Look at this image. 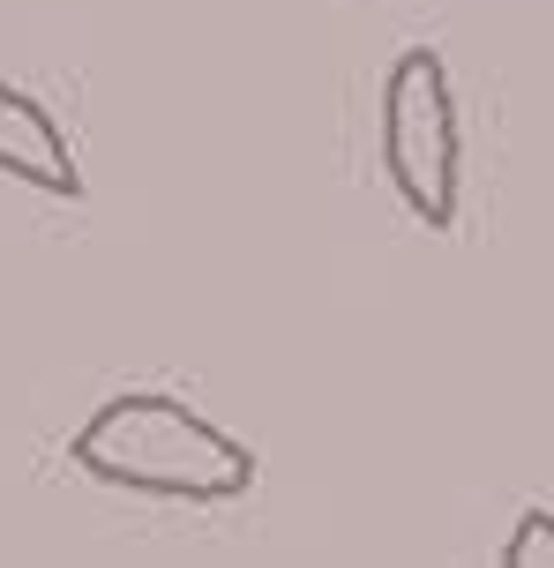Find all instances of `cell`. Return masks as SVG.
Returning a JSON list of instances; mask_svg holds the SVG:
<instances>
[{
    "label": "cell",
    "instance_id": "6da1fadb",
    "mask_svg": "<svg viewBox=\"0 0 554 568\" xmlns=\"http://www.w3.org/2000/svg\"><path fill=\"white\" fill-rule=\"evenodd\" d=\"M75 471L113 494H150V501H240L255 486V449L233 442L218 419H203L195 404L165 397V389H128L105 397L75 426Z\"/></svg>",
    "mask_w": 554,
    "mask_h": 568
},
{
    "label": "cell",
    "instance_id": "7a4b0ae2",
    "mask_svg": "<svg viewBox=\"0 0 554 568\" xmlns=\"http://www.w3.org/2000/svg\"><path fill=\"white\" fill-rule=\"evenodd\" d=\"M382 172L427 232L457 225L465 195V128H457V90L435 45H405L382 75Z\"/></svg>",
    "mask_w": 554,
    "mask_h": 568
},
{
    "label": "cell",
    "instance_id": "3957f363",
    "mask_svg": "<svg viewBox=\"0 0 554 568\" xmlns=\"http://www.w3.org/2000/svg\"><path fill=\"white\" fill-rule=\"evenodd\" d=\"M0 172L16 187H38L53 202H83V165H75L68 128L16 83H0Z\"/></svg>",
    "mask_w": 554,
    "mask_h": 568
},
{
    "label": "cell",
    "instance_id": "277c9868",
    "mask_svg": "<svg viewBox=\"0 0 554 568\" xmlns=\"http://www.w3.org/2000/svg\"><path fill=\"white\" fill-rule=\"evenodd\" d=\"M495 568H554V509H525L502 539Z\"/></svg>",
    "mask_w": 554,
    "mask_h": 568
}]
</instances>
